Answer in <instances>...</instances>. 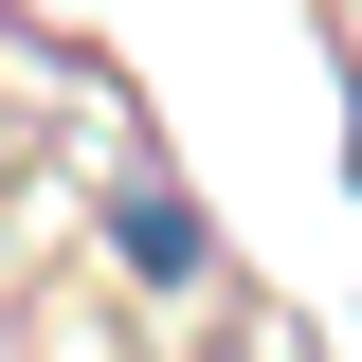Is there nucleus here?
I'll return each instance as SVG.
<instances>
[{
  "label": "nucleus",
  "instance_id": "1",
  "mask_svg": "<svg viewBox=\"0 0 362 362\" xmlns=\"http://www.w3.org/2000/svg\"><path fill=\"white\" fill-rule=\"evenodd\" d=\"M109 254H127L145 290H199V199H181L163 163H127V181H109Z\"/></svg>",
  "mask_w": 362,
  "mask_h": 362
},
{
  "label": "nucleus",
  "instance_id": "2",
  "mask_svg": "<svg viewBox=\"0 0 362 362\" xmlns=\"http://www.w3.org/2000/svg\"><path fill=\"white\" fill-rule=\"evenodd\" d=\"M218 362H254V344H218Z\"/></svg>",
  "mask_w": 362,
  "mask_h": 362
}]
</instances>
